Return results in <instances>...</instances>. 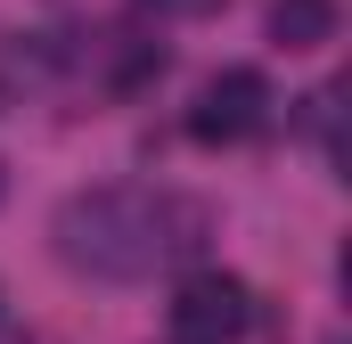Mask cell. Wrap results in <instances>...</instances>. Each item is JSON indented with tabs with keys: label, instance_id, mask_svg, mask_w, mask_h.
I'll return each mask as SVG.
<instances>
[{
	"label": "cell",
	"instance_id": "cell-1",
	"mask_svg": "<svg viewBox=\"0 0 352 344\" xmlns=\"http://www.w3.org/2000/svg\"><path fill=\"white\" fill-rule=\"evenodd\" d=\"M205 230H213L205 205L173 189H82L50 222L58 255L90 279H148L164 262H188L205 246Z\"/></svg>",
	"mask_w": 352,
	"mask_h": 344
},
{
	"label": "cell",
	"instance_id": "cell-2",
	"mask_svg": "<svg viewBox=\"0 0 352 344\" xmlns=\"http://www.w3.org/2000/svg\"><path fill=\"white\" fill-rule=\"evenodd\" d=\"M246 320H254L246 279H230V270H188L180 279V295H173V336L180 344H238Z\"/></svg>",
	"mask_w": 352,
	"mask_h": 344
},
{
	"label": "cell",
	"instance_id": "cell-3",
	"mask_svg": "<svg viewBox=\"0 0 352 344\" xmlns=\"http://www.w3.org/2000/svg\"><path fill=\"white\" fill-rule=\"evenodd\" d=\"M270 115V83L254 66H221L213 83L197 90V107H188V131L205 140V148H230V140H246V131H263Z\"/></svg>",
	"mask_w": 352,
	"mask_h": 344
},
{
	"label": "cell",
	"instance_id": "cell-4",
	"mask_svg": "<svg viewBox=\"0 0 352 344\" xmlns=\"http://www.w3.org/2000/svg\"><path fill=\"white\" fill-rule=\"evenodd\" d=\"M270 41L278 50H328L336 41V0H270Z\"/></svg>",
	"mask_w": 352,
	"mask_h": 344
},
{
	"label": "cell",
	"instance_id": "cell-5",
	"mask_svg": "<svg viewBox=\"0 0 352 344\" xmlns=\"http://www.w3.org/2000/svg\"><path fill=\"white\" fill-rule=\"evenodd\" d=\"M98 58H107V83L115 90H140L148 74H164V50L140 41V33H98Z\"/></svg>",
	"mask_w": 352,
	"mask_h": 344
},
{
	"label": "cell",
	"instance_id": "cell-6",
	"mask_svg": "<svg viewBox=\"0 0 352 344\" xmlns=\"http://www.w3.org/2000/svg\"><path fill=\"white\" fill-rule=\"evenodd\" d=\"M148 8H180V0H148Z\"/></svg>",
	"mask_w": 352,
	"mask_h": 344
}]
</instances>
